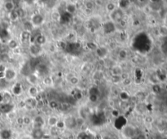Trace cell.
Returning a JSON list of instances; mask_svg holds the SVG:
<instances>
[{
  "mask_svg": "<svg viewBox=\"0 0 167 139\" xmlns=\"http://www.w3.org/2000/svg\"><path fill=\"white\" fill-rule=\"evenodd\" d=\"M149 39L148 36L144 34H137L132 41L131 47L135 51L138 52L143 53L144 51H149Z\"/></svg>",
  "mask_w": 167,
  "mask_h": 139,
  "instance_id": "obj_1",
  "label": "cell"
},
{
  "mask_svg": "<svg viewBox=\"0 0 167 139\" xmlns=\"http://www.w3.org/2000/svg\"><path fill=\"white\" fill-rule=\"evenodd\" d=\"M121 133L126 139H132L136 136V129L131 125H127L121 130Z\"/></svg>",
  "mask_w": 167,
  "mask_h": 139,
  "instance_id": "obj_2",
  "label": "cell"
},
{
  "mask_svg": "<svg viewBox=\"0 0 167 139\" xmlns=\"http://www.w3.org/2000/svg\"><path fill=\"white\" fill-rule=\"evenodd\" d=\"M109 16H110V19H111V21L113 22L114 24L115 23H120L124 19V11H122V10H121L119 8H116L113 12L109 13Z\"/></svg>",
  "mask_w": 167,
  "mask_h": 139,
  "instance_id": "obj_3",
  "label": "cell"
},
{
  "mask_svg": "<svg viewBox=\"0 0 167 139\" xmlns=\"http://www.w3.org/2000/svg\"><path fill=\"white\" fill-rule=\"evenodd\" d=\"M127 121H127V118L124 116L120 115L118 117L115 118L114 122H113V126H114V128H115L117 130L121 131L124 128L125 126L128 125Z\"/></svg>",
  "mask_w": 167,
  "mask_h": 139,
  "instance_id": "obj_4",
  "label": "cell"
},
{
  "mask_svg": "<svg viewBox=\"0 0 167 139\" xmlns=\"http://www.w3.org/2000/svg\"><path fill=\"white\" fill-rule=\"evenodd\" d=\"M44 21H45V16L41 13L34 14L31 16V19H30V22L32 23L34 28H35V27H40L41 25H43Z\"/></svg>",
  "mask_w": 167,
  "mask_h": 139,
  "instance_id": "obj_5",
  "label": "cell"
},
{
  "mask_svg": "<svg viewBox=\"0 0 167 139\" xmlns=\"http://www.w3.org/2000/svg\"><path fill=\"white\" fill-rule=\"evenodd\" d=\"M105 121H106V118L102 112L95 113L94 115H92V116H91V123L93 124V125H101L105 122Z\"/></svg>",
  "mask_w": 167,
  "mask_h": 139,
  "instance_id": "obj_6",
  "label": "cell"
},
{
  "mask_svg": "<svg viewBox=\"0 0 167 139\" xmlns=\"http://www.w3.org/2000/svg\"><path fill=\"white\" fill-rule=\"evenodd\" d=\"M64 122L65 128H68L69 129H74L77 127V118L73 116H69L64 118Z\"/></svg>",
  "mask_w": 167,
  "mask_h": 139,
  "instance_id": "obj_7",
  "label": "cell"
},
{
  "mask_svg": "<svg viewBox=\"0 0 167 139\" xmlns=\"http://www.w3.org/2000/svg\"><path fill=\"white\" fill-rule=\"evenodd\" d=\"M103 30L104 34H110L113 33L116 30V25L111 21H106L103 25Z\"/></svg>",
  "mask_w": 167,
  "mask_h": 139,
  "instance_id": "obj_8",
  "label": "cell"
},
{
  "mask_svg": "<svg viewBox=\"0 0 167 139\" xmlns=\"http://www.w3.org/2000/svg\"><path fill=\"white\" fill-rule=\"evenodd\" d=\"M42 52V47L35 43H31L30 46V53L32 56L38 57Z\"/></svg>",
  "mask_w": 167,
  "mask_h": 139,
  "instance_id": "obj_9",
  "label": "cell"
},
{
  "mask_svg": "<svg viewBox=\"0 0 167 139\" xmlns=\"http://www.w3.org/2000/svg\"><path fill=\"white\" fill-rule=\"evenodd\" d=\"M17 77V72L13 68H6L4 71V78L8 81H13Z\"/></svg>",
  "mask_w": 167,
  "mask_h": 139,
  "instance_id": "obj_10",
  "label": "cell"
},
{
  "mask_svg": "<svg viewBox=\"0 0 167 139\" xmlns=\"http://www.w3.org/2000/svg\"><path fill=\"white\" fill-rule=\"evenodd\" d=\"M80 49H81V45L79 42H70V43L66 44V48H65V50L71 54H73V51H79Z\"/></svg>",
  "mask_w": 167,
  "mask_h": 139,
  "instance_id": "obj_11",
  "label": "cell"
},
{
  "mask_svg": "<svg viewBox=\"0 0 167 139\" xmlns=\"http://www.w3.org/2000/svg\"><path fill=\"white\" fill-rule=\"evenodd\" d=\"M46 42H47L46 37H45L43 34H37L35 38H34L32 43H35L37 44V45H39V46H40V47H42L43 45L46 43Z\"/></svg>",
  "mask_w": 167,
  "mask_h": 139,
  "instance_id": "obj_12",
  "label": "cell"
},
{
  "mask_svg": "<svg viewBox=\"0 0 167 139\" xmlns=\"http://www.w3.org/2000/svg\"><path fill=\"white\" fill-rule=\"evenodd\" d=\"M44 136L45 134L43 129H34L32 131L31 137L33 139H43Z\"/></svg>",
  "mask_w": 167,
  "mask_h": 139,
  "instance_id": "obj_13",
  "label": "cell"
},
{
  "mask_svg": "<svg viewBox=\"0 0 167 139\" xmlns=\"http://www.w3.org/2000/svg\"><path fill=\"white\" fill-rule=\"evenodd\" d=\"M33 124H34V129H43L44 125V119L41 116H37L33 120Z\"/></svg>",
  "mask_w": 167,
  "mask_h": 139,
  "instance_id": "obj_14",
  "label": "cell"
},
{
  "mask_svg": "<svg viewBox=\"0 0 167 139\" xmlns=\"http://www.w3.org/2000/svg\"><path fill=\"white\" fill-rule=\"evenodd\" d=\"M13 108H14V105L12 104L11 103H3L2 105H0V112L3 114H8L11 112H12Z\"/></svg>",
  "mask_w": 167,
  "mask_h": 139,
  "instance_id": "obj_15",
  "label": "cell"
},
{
  "mask_svg": "<svg viewBox=\"0 0 167 139\" xmlns=\"http://www.w3.org/2000/svg\"><path fill=\"white\" fill-rule=\"evenodd\" d=\"M95 53H96V55L100 58V59H104L107 56L108 54V50L107 48L104 47H99L97 49L95 50Z\"/></svg>",
  "mask_w": 167,
  "mask_h": 139,
  "instance_id": "obj_16",
  "label": "cell"
},
{
  "mask_svg": "<svg viewBox=\"0 0 167 139\" xmlns=\"http://www.w3.org/2000/svg\"><path fill=\"white\" fill-rule=\"evenodd\" d=\"M71 17H72V15H70V14H69L68 12H66L64 11V12L60 13V18L59 21L62 25H66V24H68L71 21Z\"/></svg>",
  "mask_w": 167,
  "mask_h": 139,
  "instance_id": "obj_17",
  "label": "cell"
},
{
  "mask_svg": "<svg viewBox=\"0 0 167 139\" xmlns=\"http://www.w3.org/2000/svg\"><path fill=\"white\" fill-rule=\"evenodd\" d=\"M27 81L31 84L33 86H35V85L39 81V77L35 73H30L27 76Z\"/></svg>",
  "mask_w": 167,
  "mask_h": 139,
  "instance_id": "obj_18",
  "label": "cell"
},
{
  "mask_svg": "<svg viewBox=\"0 0 167 139\" xmlns=\"http://www.w3.org/2000/svg\"><path fill=\"white\" fill-rule=\"evenodd\" d=\"M117 8L121 9L122 11H124L126 9H127L130 5V2L127 1V0H120L117 3Z\"/></svg>",
  "mask_w": 167,
  "mask_h": 139,
  "instance_id": "obj_19",
  "label": "cell"
},
{
  "mask_svg": "<svg viewBox=\"0 0 167 139\" xmlns=\"http://www.w3.org/2000/svg\"><path fill=\"white\" fill-rule=\"evenodd\" d=\"M58 121H59L58 117H56L55 116H50L47 119V125L50 127H52V128H54V127L56 126Z\"/></svg>",
  "mask_w": 167,
  "mask_h": 139,
  "instance_id": "obj_20",
  "label": "cell"
},
{
  "mask_svg": "<svg viewBox=\"0 0 167 139\" xmlns=\"http://www.w3.org/2000/svg\"><path fill=\"white\" fill-rule=\"evenodd\" d=\"M77 139H94V137L90 133H87V132H85V131H81L77 134Z\"/></svg>",
  "mask_w": 167,
  "mask_h": 139,
  "instance_id": "obj_21",
  "label": "cell"
},
{
  "mask_svg": "<svg viewBox=\"0 0 167 139\" xmlns=\"http://www.w3.org/2000/svg\"><path fill=\"white\" fill-rule=\"evenodd\" d=\"M31 38V33L28 31L23 30L21 34V40L23 42H27L28 41H30Z\"/></svg>",
  "mask_w": 167,
  "mask_h": 139,
  "instance_id": "obj_22",
  "label": "cell"
},
{
  "mask_svg": "<svg viewBox=\"0 0 167 139\" xmlns=\"http://www.w3.org/2000/svg\"><path fill=\"white\" fill-rule=\"evenodd\" d=\"M22 86L21 83H17L15 84L12 87V93L15 95H20L22 93Z\"/></svg>",
  "mask_w": 167,
  "mask_h": 139,
  "instance_id": "obj_23",
  "label": "cell"
},
{
  "mask_svg": "<svg viewBox=\"0 0 167 139\" xmlns=\"http://www.w3.org/2000/svg\"><path fill=\"white\" fill-rule=\"evenodd\" d=\"M77 11V6L76 4H73V3H69L66 6V8H65V12H68L70 15H73Z\"/></svg>",
  "mask_w": 167,
  "mask_h": 139,
  "instance_id": "obj_24",
  "label": "cell"
},
{
  "mask_svg": "<svg viewBox=\"0 0 167 139\" xmlns=\"http://www.w3.org/2000/svg\"><path fill=\"white\" fill-rule=\"evenodd\" d=\"M36 69H37V72H38L39 74L43 75V76H44V75H47V73H48L47 68L46 67V65H43V64L37 66V67H36Z\"/></svg>",
  "mask_w": 167,
  "mask_h": 139,
  "instance_id": "obj_25",
  "label": "cell"
},
{
  "mask_svg": "<svg viewBox=\"0 0 167 139\" xmlns=\"http://www.w3.org/2000/svg\"><path fill=\"white\" fill-rule=\"evenodd\" d=\"M0 136L2 139H11L12 138V132L9 129H3L1 132Z\"/></svg>",
  "mask_w": 167,
  "mask_h": 139,
  "instance_id": "obj_26",
  "label": "cell"
},
{
  "mask_svg": "<svg viewBox=\"0 0 167 139\" xmlns=\"http://www.w3.org/2000/svg\"><path fill=\"white\" fill-rule=\"evenodd\" d=\"M4 8L8 12H12L13 10H15V4H14V2H12V1H8V2H6L4 4Z\"/></svg>",
  "mask_w": 167,
  "mask_h": 139,
  "instance_id": "obj_27",
  "label": "cell"
},
{
  "mask_svg": "<svg viewBox=\"0 0 167 139\" xmlns=\"http://www.w3.org/2000/svg\"><path fill=\"white\" fill-rule=\"evenodd\" d=\"M116 8H117V5L113 2H109L106 4V10L109 13H111L112 12H113Z\"/></svg>",
  "mask_w": 167,
  "mask_h": 139,
  "instance_id": "obj_28",
  "label": "cell"
},
{
  "mask_svg": "<svg viewBox=\"0 0 167 139\" xmlns=\"http://www.w3.org/2000/svg\"><path fill=\"white\" fill-rule=\"evenodd\" d=\"M23 27H24V30L28 31V32H30V33H31V31L33 30V29H34V26H33V25L30 22V21H26L24 22Z\"/></svg>",
  "mask_w": 167,
  "mask_h": 139,
  "instance_id": "obj_29",
  "label": "cell"
},
{
  "mask_svg": "<svg viewBox=\"0 0 167 139\" xmlns=\"http://www.w3.org/2000/svg\"><path fill=\"white\" fill-rule=\"evenodd\" d=\"M28 94L30 97H37L38 96V94H39V90L35 86H31L30 87L29 90H28Z\"/></svg>",
  "mask_w": 167,
  "mask_h": 139,
  "instance_id": "obj_30",
  "label": "cell"
},
{
  "mask_svg": "<svg viewBox=\"0 0 167 139\" xmlns=\"http://www.w3.org/2000/svg\"><path fill=\"white\" fill-rule=\"evenodd\" d=\"M119 98L122 102H127L130 99V94H129L128 92L121 91L119 94Z\"/></svg>",
  "mask_w": 167,
  "mask_h": 139,
  "instance_id": "obj_31",
  "label": "cell"
},
{
  "mask_svg": "<svg viewBox=\"0 0 167 139\" xmlns=\"http://www.w3.org/2000/svg\"><path fill=\"white\" fill-rule=\"evenodd\" d=\"M99 94H100V91H99L98 87L92 86L89 89V95L99 96Z\"/></svg>",
  "mask_w": 167,
  "mask_h": 139,
  "instance_id": "obj_32",
  "label": "cell"
},
{
  "mask_svg": "<svg viewBox=\"0 0 167 139\" xmlns=\"http://www.w3.org/2000/svg\"><path fill=\"white\" fill-rule=\"evenodd\" d=\"M8 29L5 28V27H3L2 25L0 26V38H5L7 37H8Z\"/></svg>",
  "mask_w": 167,
  "mask_h": 139,
  "instance_id": "obj_33",
  "label": "cell"
},
{
  "mask_svg": "<svg viewBox=\"0 0 167 139\" xmlns=\"http://www.w3.org/2000/svg\"><path fill=\"white\" fill-rule=\"evenodd\" d=\"M8 47L9 48L12 49V50H17L18 47H19V44H18V42L16 40L12 39L9 41Z\"/></svg>",
  "mask_w": 167,
  "mask_h": 139,
  "instance_id": "obj_34",
  "label": "cell"
},
{
  "mask_svg": "<svg viewBox=\"0 0 167 139\" xmlns=\"http://www.w3.org/2000/svg\"><path fill=\"white\" fill-rule=\"evenodd\" d=\"M112 73L113 76H117V77H120L121 73H123V71L121 69V68L120 67H114L112 69Z\"/></svg>",
  "mask_w": 167,
  "mask_h": 139,
  "instance_id": "obj_35",
  "label": "cell"
},
{
  "mask_svg": "<svg viewBox=\"0 0 167 139\" xmlns=\"http://www.w3.org/2000/svg\"><path fill=\"white\" fill-rule=\"evenodd\" d=\"M51 17L53 21H59L60 18V12H59L58 11H53L51 14Z\"/></svg>",
  "mask_w": 167,
  "mask_h": 139,
  "instance_id": "obj_36",
  "label": "cell"
},
{
  "mask_svg": "<svg viewBox=\"0 0 167 139\" xmlns=\"http://www.w3.org/2000/svg\"><path fill=\"white\" fill-rule=\"evenodd\" d=\"M128 56V52L125 50V49H121L118 52V57L120 58L121 60H125L126 59Z\"/></svg>",
  "mask_w": 167,
  "mask_h": 139,
  "instance_id": "obj_37",
  "label": "cell"
},
{
  "mask_svg": "<svg viewBox=\"0 0 167 139\" xmlns=\"http://www.w3.org/2000/svg\"><path fill=\"white\" fill-rule=\"evenodd\" d=\"M43 83L47 86H50L53 84V81H52V78L50 77V76H46L44 78H43Z\"/></svg>",
  "mask_w": 167,
  "mask_h": 139,
  "instance_id": "obj_38",
  "label": "cell"
},
{
  "mask_svg": "<svg viewBox=\"0 0 167 139\" xmlns=\"http://www.w3.org/2000/svg\"><path fill=\"white\" fill-rule=\"evenodd\" d=\"M9 16H10V19H11L12 21H17V19H19V16H18L17 10H13L12 12H10V15H9Z\"/></svg>",
  "mask_w": 167,
  "mask_h": 139,
  "instance_id": "obj_39",
  "label": "cell"
},
{
  "mask_svg": "<svg viewBox=\"0 0 167 139\" xmlns=\"http://www.w3.org/2000/svg\"><path fill=\"white\" fill-rule=\"evenodd\" d=\"M86 47L90 49V51H95V50L97 49V45L95 43V42H87L86 43Z\"/></svg>",
  "mask_w": 167,
  "mask_h": 139,
  "instance_id": "obj_40",
  "label": "cell"
},
{
  "mask_svg": "<svg viewBox=\"0 0 167 139\" xmlns=\"http://www.w3.org/2000/svg\"><path fill=\"white\" fill-rule=\"evenodd\" d=\"M73 96L76 100H81V99H82V94H81V92L79 91V90H74V94H73Z\"/></svg>",
  "mask_w": 167,
  "mask_h": 139,
  "instance_id": "obj_41",
  "label": "cell"
},
{
  "mask_svg": "<svg viewBox=\"0 0 167 139\" xmlns=\"http://www.w3.org/2000/svg\"><path fill=\"white\" fill-rule=\"evenodd\" d=\"M78 82H79V79L75 76H73L72 77H70V79H69V83L71 85H73V86L77 85V84H78Z\"/></svg>",
  "mask_w": 167,
  "mask_h": 139,
  "instance_id": "obj_42",
  "label": "cell"
},
{
  "mask_svg": "<svg viewBox=\"0 0 167 139\" xmlns=\"http://www.w3.org/2000/svg\"><path fill=\"white\" fill-rule=\"evenodd\" d=\"M49 107L51 108L52 109H57L58 108V107H59V104H58V103L55 101V100H52V101H50L49 102Z\"/></svg>",
  "mask_w": 167,
  "mask_h": 139,
  "instance_id": "obj_43",
  "label": "cell"
},
{
  "mask_svg": "<svg viewBox=\"0 0 167 139\" xmlns=\"http://www.w3.org/2000/svg\"><path fill=\"white\" fill-rule=\"evenodd\" d=\"M85 7L87 10L91 11L94 8V3L92 1H86V2H85Z\"/></svg>",
  "mask_w": 167,
  "mask_h": 139,
  "instance_id": "obj_44",
  "label": "cell"
},
{
  "mask_svg": "<svg viewBox=\"0 0 167 139\" xmlns=\"http://www.w3.org/2000/svg\"><path fill=\"white\" fill-rule=\"evenodd\" d=\"M22 118H23V124L26 125H30V124L32 123V121H33L31 120V118L27 116Z\"/></svg>",
  "mask_w": 167,
  "mask_h": 139,
  "instance_id": "obj_45",
  "label": "cell"
},
{
  "mask_svg": "<svg viewBox=\"0 0 167 139\" xmlns=\"http://www.w3.org/2000/svg\"><path fill=\"white\" fill-rule=\"evenodd\" d=\"M56 127L57 129H64V128H65V125H64V121H60V120H59V121L57 123V125H56Z\"/></svg>",
  "mask_w": 167,
  "mask_h": 139,
  "instance_id": "obj_46",
  "label": "cell"
},
{
  "mask_svg": "<svg viewBox=\"0 0 167 139\" xmlns=\"http://www.w3.org/2000/svg\"><path fill=\"white\" fill-rule=\"evenodd\" d=\"M17 12L18 16H19V18L24 17V16H26V12H25L23 9H21V8L17 9Z\"/></svg>",
  "mask_w": 167,
  "mask_h": 139,
  "instance_id": "obj_47",
  "label": "cell"
},
{
  "mask_svg": "<svg viewBox=\"0 0 167 139\" xmlns=\"http://www.w3.org/2000/svg\"><path fill=\"white\" fill-rule=\"evenodd\" d=\"M89 99V101L91 102V103H96L99 99V96L97 95H89L88 97Z\"/></svg>",
  "mask_w": 167,
  "mask_h": 139,
  "instance_id": "obj_48",
  "label": "cell"
},
{
  "mask_svg": "<svg viewBox=\"0 0 167 139\" xmlns=\"http://www.w3.org/2000/svg\"><path fill=\"white\" fill-rule=\"evenodd\" d=\"M121 82H122V84L124 85L125 86H130V85L131 84L132 81H131V79L130 78H126L124 79V80H122Z\"/></svg>",
  "mask_w": 167,
  "mask_h": 139,
  "instance_id": "obj_49",
  "label": "cell"
},
{
  "mask_svg": "<svg viewBox=\"0 0 167 139\" xmlns=\"http://www.w3.org/2000/svg\"><path fill=\"white\" fill-rule=\"evenodd\" d=\"M111 115L112 116H114L115 118H117L120 116V112H119V111H118V110H117V109H113V110L111 112Z\"/></svg>",
  "mask_w": 167,
  "mask_h": 139,
  "instance_id": "obj_50",
  "label": "cell"
},
{
  "mask_svg": "<svg viewBox=\"0 0 167 139\" xmlns=\"http://www.w3.org/2000/svg\"><path fill=\"white\" fill-rule=\"evenodd\" d=\"M84 124V120L82 118H77V126H80Z\"/></svg>",
  "mask_w": 167,
  "mask_h": 139,
  "instance_id": "obj_51",
  "label": "cell"
},
{
  "mask_svg": "<svg viewBox=\"0 0 167 139\" xmlns=\"http://www.w3.org/2000/svg\"><path fill=\"white\" fill-rule=\"evenodd\" d=\"M135 139H147V137H146V135L144 134H139L136 135Z\"/></svg>",
  "mask_w": 167,
  "mask_h": 139,
  "instance_id": "obj_52",
  "label": "cell"
},
{
  "mask_svg": "<svg viewBox=\"0 0 167 139\" xmlns=\"http://www.w3.org/2000/svg\"><path fill=\"white\" fill-rule=\"evenodd\" d=\"M21 139H33V138H32L31 135H25V136H23Z\"/></svg>",
  "mask_w": 167,
  "mask_h": 139,
  "instance_id": "obj_53",
  "label": "cell"
},
{
  "mask_svg": "<svg viewBox=\"0 0 167 139\" xmlns=\"http://www.w3.org/2000/svg\"><path fill=\"white\" fill-rule=\"evenodd\" d=\"M17 123L18 124H23V118H18Z\"/></svg>",
  "mask_w": 167,
  "mask_h": 139,
  "instance_id": "obj_54",
  "label": "cell"
},
{
  "mask_svg": "<svg viewBox=\"0 0 167 139\" xmlns=\"http://www.w3.org/2000/svg\"><path fill=\"white\" fill-rule=\"evenodd\" d=\"M3 94L0 93V103H2V102H3Z\"/></svg>",
  "mask_w": 167,
  "mask_h": 139,
  "instance_id": "obj_55",
  "label": "cell"
},
{
  "mask_svg": "<svg viewBox=\"0 0 167 139\" xmlns=\"http://www.w3.org/2000/svg\"><path fill=\"white\" fill-rule=\"evenodd\" d=\"M102 139H111L109 137H108V136H105V137H104V138H102Z\"/></svg>",
  "mask_w": 167,
  "mask_h": 139,
  "instance_id": "obj_56",
  "label": "cell"
}]
</instances>
